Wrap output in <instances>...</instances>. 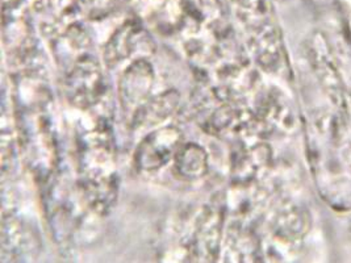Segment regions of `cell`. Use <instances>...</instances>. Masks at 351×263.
I'll return each instance as SVG.
<instances>
[{"instance_id": "cell-4", "label": "cell", "mask_w": 351, "mask_h": 263, "mask_svg": "<svg viewBox=\"0 0 351 263\" xmlns=\"http://www.w3.org/2000/svg\"><path fill=\"white\" fill-rule=\"evenodd\" d=\"M41 241L38 233L16 216H3L1 223V258L3 261L21 262L38 255Z\"/></svg>"}, {"instance_id": "cell-7", "label": "cell", "mask_w": 351, "mask_h": 263, "mask_svg": "<svg viewBox=\"0 0 351 263\" xmlns=\"http://www.w3.org/2000/svg\"><path fill=\"white\" fill-rule=\"evenodd\" d=\"M256 128L254 117L247 111L234 107L233 103H223L208 116L204 131L229 141L233 145L245 144Z\"/></svg>"}, {"instance_id": "cell-1", "label": "cell", "mask_w": 351, "mask_h": 263, "mask_svg": "<svg viewBox=\"0 0 351 263\" xmlns=\"http://www.w3.org/2000/svg\"><path fill=\"white\" fill-rule=\"evenodd\" d=\"M64 94L69 104L80 111L97 105L106 95V78L100 62L91 54L80 57L66 68Z\"/></svg>"}, {"instance_id": "cell-11", "label": "cell", "mask_w": 351, "mask_h": 263, "mask_svg": "<svg viewBox=\"0 0 351 263\" xmlns=\"http://www.w3.org/2000/svg\"><path fill=\"white\" fill-rule=\"evenodd\" d=\"M208 168L207 150L196 142H183L174 157L176 175L183 181H199L207 175Z\"/></svg>"}, {"instance_id": "cell-3", "label": "cell", "mask_w": 351, "mask_h": 263, "mask_svg": "<svg viewBox=\"0 0 351 263\" xmlns=\"http://www.w3.org/2000/svg\"><path fill=\"white\" fill-rule=\"evenodd\" d=\"M183 145V134L176 127H162L145 136L134 151V164L143 173H156L170 161Z\"/></svg>"}, {"instance_id": "cell-10", "label": "cell", "mask_w": 351, "mask_h": 263, "mask_svg": "<svg viewBox=\"0 0 351 263\" xmlns=\"http://www.w3.org/2000/svg\"><path fill=\"white\" fill-rule=\"evenodd\" d=\"M51 50L58 64L64 65V70L78 61L80 57L90 54L87 50L91 45V40L87 33L78 27H69L60 36L50 38Z\"/></svg>"}, {"instance_id": "cell-2", "label": "cell", "mask_w": 351, "mask_h": 263, "mask_svg": "<svg viewBox=\"0 0 351 263\" xmlns=\"http://www.w3.org/2000/svg\"><path fill=\"white\" fill-rule=\"evenodd\" d=\"M225 221L226 207L223 197H215L203 207L196 218L189 249L191 258L204 262H215L220 258Z\"/></svg>"}, {"instance_id": "cell-6", "label": "cell", "mask_w": 351, "mask_h": 263, "mask_svg": "<svg viewBox=\"0 0 351 263\" xmlns=\"http://www.w3.org/2000/svg\"><path fill=\"white\" fill-rule=\"evenodd\" d=\"M156 50L153 38L138 25L125 24L104 45V61L108 67L127 60L147 58Z\"/></svg>"}, {"instance_id": "cell-5", "label": "cell", "mask_w": 351, "mask_h": 263, "mask_svg": "<svg viewBox=\"0 0 351 263\" xmlns=\"http://www.w3.org/2000/svg\"><path fill=\"white\" fill-rule=\"evenodd\" d=\"M154 67L147 58H138L129 64L119 81V100L125 112L133 115L150 98L154 86Z\"/></svg>"}, {"instance_id": "cell-8", "label": "cell", "mask_w": 351, "mask_h": 263, "mask_svg": "<svg viewBox=\"0 0 351 263\" xmlns=\"http://www.w3.org/2000/svg\"><path fill=\"white\" fill-rule=\"evenodd\" d=\"M78 187L87 208L97 216H107L117 201L120 178L117 171L80 177Z\"/></svg>"}, {"instance_id": "cell-9", "label": "cell", "mask_w": 351, "mask_h": 263, "mask_svg": "<svg viewBox=\"0 0 351 263\" xmlns=\"http://www.w3.org/2000/svg\"><path fill=\"white\" fill-rule=\"evenodd\" d=\"M180 103V94L176 90H166L160 95L150 97L130 116V125L134 129L153 128L176 114Z\"/></svg>"}, {"instance_id": "cell-12", "label": "cell", "mask_w": 351, "mask_h": 263, "mask_svg": "<svg viewBox=\"0 0 351 263\" xmlns=\"http://www.w3.org/2000/svg\"><path fill=\"white\" fill-rule=\"evenodd\" d=\"M266 158L267 153L261 145H247L246 142L236 145L230 157L232 183H250Z\"/></svg>"}, {"instance_id": "cell-13", "label": "cell", "mask_w": 351, "mask_h": 263, "mask_svg": "<svg viewBox=\"0 0 351 263\" xmlns=\"http://www.w3.org/2000/svg\"><path fill=\"white\" fill-rule=\"evenodd\" d=\"M256 247L249 228L230 225L223 245V261L245 262L256 261Z\"/></svg>"}]
</instances>
